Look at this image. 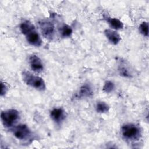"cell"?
Returning <instances> with one entry per match:
<instances>
[{"label":"cell","instance_id":"cell-2","mask_svg":"<svg viewBox=\"0 0 149 149\" xmlns=\"http://www.w3.org/2000/svg\"><path fill=\"white\" fill-rule=\"evenodd\" d=\"M22 75L23 80L27 85L30 86L38 90L43 91L45 90V83L41 77L35 76L27 71L23 72Z\"/></svg>","mask_w":149,"mask_h":149},{"label":"cell","instance_id":"cell-11","mask_svg":"<svg viewBox=\"0 0 149 149\" xmlns=\"http://www.w3.org/2000/svg\"><path fill=\"white\" fill-rule=\"evenodd\" d=\"M93 95V91L89 85L85 84L80 87L79 92V97L88 98L92 97Z\"/></svg>","mask_w":149,"mask_h":149},{"label":"cell","instance_id":"cell-3","mask_svg":"<svg viewBox=\"0 0 149 149\" xmlns=\"http://www.w3.org/2000/svg\"><path fill=\"white\" fill-rule=\"evenodd\" d=\"M19 113L14 109H8L2 111L1 113V119L4 126L9 127L19 119Z\"/></svg>","mask_w":149,"mask_h":149},{"label":"cell","instance_id":"cell-12","mask_svg":"<svg viewBox=\"0 0 149 149\" xmlns=\"http://www.w3.org/2000/svg\"><path fill=\"white\" fill-rule=\"evenodd\" d=\"M36 29L34 26L29 20H25L20 24V29L22 34L26 35L27 33Z\"/></svg>","mask_w":149,"mask_h":149},{"label":"cell","instance_id":"cell-7","mask_svg":"<svg viewBox=\"0 0 149 149\" xmlns=\"http://www.w3.org/2000/svg\"><path fill=\"white\" fill-rule=\"evenodd\" d=\"M29 64L31 69L36 72H41L44 69V65L41 59L36 55L29 57Z\"/></svg>","mask_w":149,"mask_h":149},{"label":"cell","instance_id":"cell-10","mask_svg":"<svg viewBox=\"0 0 149 149\" xmlns=\"http://www.w3.org/2000/svg\"><path fill=\"white\" fill-rule=\"evenodd\" d=\"M104 19L106 20L109 26L115 30H120L123 28V23L117 18L111 17L108 16H104Z\"/></svg>","mask_w":149,"mask_h":149},{"label":"cell","instance_id":"cell-1","mask_svg":"<svg viewBox=\"0 0 149 149\" xmlns=\"http://www.w3.org/2000/svg\"><path fill=\"white\" fill-rule=\"evenodd\" d=\"M121 133L123 138L129 141L139 140L141 136L140 127L133 123H126L121 127Z\"/></svg>","mask_w":149,"mask_h":149},{"label":"cell","instance_id":"cell-15","mask_svg":"<svg viewBox=\"0 0 149 149\" xmlns=\"http://www.w3.org/2000/svg\"><path fill=\"white\" fill-rule=\"evenodd\" d=\"M118 70L120 76L125 77H132V74L130 70L126 66H125V65H122V63H121L119 66Z\"/></svg>","mask_w":149,"mask_h":149},{"label":"cell","instance_id":"cell-6","mask_svg":"<svg viewBox=\"0 0 149 149\" xmlns=\"http://www.w3.org/2000/svg\"><path fill=\"white\" fill-rule=\"evenodd\" d=\"M26 38L29 44L35 47H40L42 44V40L36 29L32 30L26 35Z\"/></svg>","mask_w":149,"mask_h":149},{"label":"cell","instance_id":"cell-18","mask_svg":"<svg viewBox=\"0 0 149 149\" xmlns=\"http://www.w3.org/2000/svg\"><path fill=\"white\" fill-rule=\"evenodd\" d=\"M8 90V88L4 83L1 82V96L4 95Z\"/></svg>","mask_w":149,"mask_h":149},{"label":"cell","instance_id":"cell-8","mask_svg":"<svg viewBox=\"0 0 149 149\" xmlns=\"http://www.w3.org/2000/svg\"><path fill=\"white\" fill-rule=\"evenodd\" d=\"M51 119L56 123H60L66 118V114L62 108H55L50 112Z\"/></svg>","mask_w":149,"mask_h":149},{"label":"cell","instance_id":"cell-9","mask_svg":"<svg viewBox=\"0 0 149 149\" xmlns=\"http://www.w3.org/2000/svg\"><path fill=\"white\" fill-rule=\"evenodd\" d=\"M104 34L109 41L113 45H117L121 40L120 35L116 31L112 29H105L104 30Z\"/></svg>","mask_w":149,"mask_h":149},{"label":"cell","instance_id":"cell-16","mask_svg":"<svg viewBox=\"0 0 149 149\" xmlns=\"http://www.w3.org/2000/svg\"><path fill=\"white\" fill-rule=\"evenodd\" d=\"M115 88V84L109 80H107L105 82L102 87L103 91L106 93H111Z\"/></svg>","mask_w":149,"mask_h":149},{"label":"cell","instance_id":"cell-17","mask_svg":"<svg viewBox=\"0 0 149 149\" xmlns=\"http://www.w3.org/2000/svg\"><path fill=\"white\" fill-rule=\"evenodd\" d=\"M139 31L144 36H148V23L147 22H142L139 26Z\"/></svg>","mask_w":149,"mask_h":149},{"label":"cell","instance_id":"cell-14","mask_svg":"<svg viewBox=\"0 0 149 149\" xmlns=\"http://www.w3.org/2000/svg\"><path fill=\"white\" fill-rule=\"evenodd\" d=\"M73 30L69 25L64 24L60 29V33L63 37H69L72 34Z\"/></svg>","mask_w":149,"mask_h":149},{"label":"cell","instance_id":"cell-4","mask_svg":"<svg viewBox=\"0 0 149 149\" xmlns=\"http://www.w3.org/2000/svg\"><path fill=\"white\" fill-rule=\"evenodd\" d=\"M39 27L42 35L47 38L51 39L53 37L55 32L54 23L48 20H43L39 22Z\"/></svg>","mask_w":149,"mask_h":149},{"label":"cell","instance_id":"cell-5","mask_svg":"<svg viewBox=\"0 0 149 149\" xmlns=\"http://www.w3.org/2000/svg\"><path fill=\"white\" fill-rule=\"evenodd\" d=\"M13 133L14 136L20 140L27 139L31 134V130L29 127L24 124L19 125L15 127Z\"/></svg>","mask_w":149,"mask_h":149},{"label":"cell","instance_id":"cell-13","mask_svg":"<svg viewBox=\"0 0 149 149\" xmlns=\"http://www.w3.org/2000/svg\"><path fill=\"white\" fill-rule=\"evenodd\" d=\"M109 105L104 101H99L96 105V111L98 113H104L109 111Z\"/></svg>","mask_w":149,"mask_h":149}]
</instances>
